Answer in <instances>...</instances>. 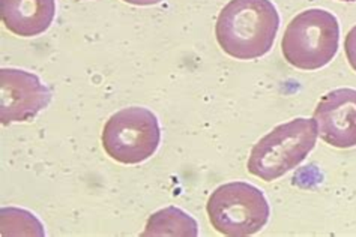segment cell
Returning <instances> with one entry per match:
<instances>
[{"mask_svg":"<svg viewBox=\"0 0 356 237\" xmlns=\"http://www.w3.org/2000/svg\"><path fill=\"white\" fill-rule=\"evenodd\" d=\"M280 29V15L270 0H230L221 9L215 36L222 51L252 60L270 51Z\"/></svg>","mask_w":356,"mask_h":237,"instance_id":"obj_1","label":"cell"},{"mask_svg":"<svg viewBox=\"0 0 356 237\" xmlns=\"http://www.w3.org/2000/svg\"><path fill=\"white\" fill-rule=\"evenodd\" d=\"M318 137L314 119L298 117L278 125L252 147L248 173L265 182H273L292 172L312 154Z\"/></svg>","mask_w":356,"mask_h":237,"instance_id":"obj_2","label":"cell"},{"mask_svg":"<svg viewBox=\"0 0 356 237\" xmlns=\"http://www.w3.org/2000/svg\"><path fill=\"white\" fill-rule=\"evenodd\" d=\"M340 24L337 17L325 9H307L287 24L281 50L287 63L298 70H321L337 56Z\"/></svg>","mask_w":356,"mask_h":237,"instance_id":"obj_3","label":"cell"},{"mask_svg":"<svg viewBox=\"0 0 356 237\" xmlns=\"http://www.w3.org/2000/svg\"><path fill=\"white\" fill-rule=\"evenodd\" d=\"M206 212L218 233L247 237L259 233L269 221L270 209L265 194L247 182H230L211 194Z\"/></svg>","mask_w":356,"mask_h":237,"instance_id":"obj_4","label":"cell"},{"mask_svg":"<svg viewBox=\"0 0 356 237\" xmlns=\"http://www.w3.org/2000/svg\"><path fill=\"white\" fill-rule=\"evenodd\" d=\"M101 140L111 159L134 165L155 155L161 141V128L151 110L129 107L115 113L107 120Z\"/></svg>","mask_w":356,"mask_h":237,"instance_id":"obj_5","label":"cell"},{"mask_svg":"<svg viewBox=\"0 0 356 237\" xmlns=\"http://www.w3.org/2000/svg\"><path fill=\"white\" fill-rule=\"evenodd\" d=\"M51 101V90L38 75L17 68L0 70V120L2 125L29 122Z\"/></svg>","mask_w":356,"mask_h":237,"instance_id":"obj_6","label":"cell"},{"mask_svg":"<svg viewBox=\"0 0 356 237\" xmlns=\"http://www.w3.org/2000/svg\"><path fill=\"white\" fill-rule=\"evenodd\" d=\"M318 136L337 149L356 146V90L335 89L318 101L314 110Z\"/></svg>","mask_w":356,"mask_h":237,"instance_id":"obj_7","label":"cell"},{"mask_svg":"<svg viewBox=\"0 0 356 237\" xmlns=\"http://www.w3.org/2000/svg\"><path fill=\"white\" fill-rule=\"evenodd\" d=\"M0 15L9 32L33 38L49 31L56 15V0H0Z\"/></svg>","mask_w":356,"mask_h":237,"instance_id":"obj_8","label":"cell"},{"mask_svg":"<svg viewBox=\"0 0 356 237\" xmlns=\"http://www.w3.org/2000/svg\"><path fill=\"white\" fill-rule=\"evenodd\" d=\"M142 236L195 237L199 236V225L188 213L170 206L161 209L149 218Z\"/></svg>","mask_w":356,"mask_h":237,"instance_id":"obj_9","label":"cell"},{"mask_svg":"<svg viewBox=\"0 0 356 237\" xmlns=\"http://www.w3.org/2000/svg\"><path fill=\"white\" fill-rule=\"evenodd\" d=\"M24 227L29 236H44V230L41 222L36 220L35 215L26 212V211H18V209H2V234L3 236H13L14 229L17 227Z\"/></svg>","mask_w":356,"mask_h":237,"instance_id":"obj_10","label":"cell"},{"mask_svg":"<svg viewBox=\"0 0 356 237\" xmlns=\"http://www.w3.org/2000/svg\"><path fill=\"white\" fill-rule=\"evenodd\" d=\"M344 51H346V58H348V60H349V65L356 72V26L352 27L349 33L346 35Z\"/></svg>","mask_w":356,"mask_h":237,"instance_id":"obj_11","label":"cell"},{"mask_svg":"<svg viewBox=\"0 0 356 237\" xmlns=\"http://www.w3.org/2000/svg\"><path fill=\"white\" fill-rule=\"evenodd\" d=\"M122 2L129 3V5H136V6H152L161 3L163 0H122Z\"/></svg>","mask_w":356,"mask_h":237,"instance_id":"obj_12","label":"cell"},{"mask_svg":"<svg viewBox=\"0 0 356 237\" xmlns=\"http://www.w3.org/2000/svg\"><path fill=\"white\" fill-rule=\"evenodd\" d=\"M340 2H356V0H340Z\"/></svg>","mask_w":356,"mask_h":237,"instance_id":"obj_13","label":"cell"}]
</instances>
